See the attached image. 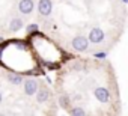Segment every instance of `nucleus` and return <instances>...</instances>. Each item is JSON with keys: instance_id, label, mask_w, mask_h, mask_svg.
Masks as SVG:
<instances>
[{"instance_id": "nucleus-1", "label": "nucleus", "mask_w": 128, "mask_h": 116, "mask_svg": "<svg viewBox=\"0 0 128 116\" xmlns=\"http://www.w3.org/2000/svg\"><path fill=\"white\" fill-rule=\"evenodd\" d=\"M89 39L86 38V36H83V35H77V36H74L72 38V41H71V47L76 50V51H80V53H84V51H88L89 50Z\"/></svg>"}, {"instance_id": "nucleus-2", "label": "nucleus", "mask_w": 128, "mask_h": 116, "mask_svg": "<svg viewBox=\"0 0 128 116\" xmlns=\"http://www.w3.org/2000/svg\"><path fill=\"white\" fill-rule=\"evenodd\" d=\"M23 86H24V94H26L27 96H32V95H35V92L38 90L39 83H38V80H36V78L29 77V78L23 80Z\"/></svg>"}, {"instance_id": "nucleus-3", "label": "nucleus", "mask_w": 128, "mask_h": 116, "mask_svg": "<svg viewBox=\"0 0 128 116\" xmlns=\"http://www.w3.org/2000/svg\"><path fill=\"white\" fill-rule=\"evenodd\" d=\"M104 36H106V35H104V30H102V29L94 27V29H90L88 39H89V42H92V44H101V42L104 41Z\"/></svg>"}, {"instance_id": "nucleus-4", "label": "nucleus", "mask_w": 128, "mask_h": 116, "mask_svg": "<svg viewBox=\"0 0 128 116\" xmlns=\"http://www.w3.org/2000/svg\"><path fill=\"white\" fill-rule=\"evenodd\" d=\"M38 12L42 17H48L53 12V2L51 0H39L38 2Z\"/></svg>"}, {"instance_id": "nucleus-5", "label": "nucleus", "mask_w": 128, "mask_h": 116, "mask_svg": "<svg viewBox=\"0 0 128 116\" xmlns=\"http://www.w3.org/2000/svg\"><path fill=\"white\" fill-rule=\"evenodd\" d=\"M94 95H95V98H96L100 102H102V104H106V102L110 101V90H108L107 88H104V86L96 88V89L94 90Z\"/></svg>"}, {"instance_id": "nucleus-6", "label": "nucleus", "mask_w": 128, "mask_h": 116, "mask_svg": "<svg viewBox=\"0 0 128 116\" xmlns=\"http://www.w3.org/2000/svg\"><path fill=\"white\" fill-rule=\"evenodd\" d=\"M33 9H35V2H33V0H20V3H18V11H20L23 15L32 14Z\"/></svg>"}, {"instance_id": "nucleus-7", "label": "nucleus", "mask_w": 128, "mask_h": 116, "mask_svg": "<svg viewBox=\"0 0 128 116\" xmlns=\"http://www.w3.org/2000/svg\"><path fill=\"white\" fill-rule=\"evenodd\" d=\"M35 95H36V101L39 104H44V102H47L50 100V90L47 88H44V86L38 88V90L35 92Z\"/></svg>"}, {"instance_id": "nucleus-8", "label": "nucleus", "mask_w": 128, "mask_h": 116, "mask_svg": "<svg viewBox=\"0 0 128 116\" xmlns=\"http://www.w3.org/2000/svg\"><path fill=\"white\" fill-rule=\"evenodd\" d=\"M23 20L21 18H12L9 23V30L11 32H18L20 29H23Z\"/></svg>"}, {"instance_id": "nucleus-9", "label": "nucleus", "mask_w": 128, "mask_h": 116, "mask_svg": "<svg viewBox=\"0 0 128 116\" xmlns=\"http://www.w3.org/2000/svg\"><path fill=\"white\" fill-rule=\"evenodd\" d=\"M6 78H8V82L12 83V84H21L23 80H24L21 74H15V72H9V74L6 76Z\"/></svg>"}, {"instance_id": "nucleus-10", "label": "nucleus", "mask_w": 128, "mask_h": 116, "mask_svg": "<svg viewBox=\"0 0 128 116\" xmlns=\"http://www.w3.org/2000/svg\"><path fill=\"white\" fill-rule=\"evenodd\" d=\"M70 113H71L72 116H84V114H86L84 108H83V107H80V106L71 107V108H70Z\"/></svg>"}, {"instance_id": "nucleus-11", "label": "nucleus", "mask_w": 128, "mask_h": 116, "mask_svg": "<svg viewBox=\"0 0 128 116\" xmlns=\"http://www.w3.org/2000/svg\"><path fill=\"white\" fill-rule=\"evenodd\" d=\"M59 104H60V107H63V108H68L70 104H71L70 96H68V95H60V96H59Z\"/></svg>"}, {"instance_id": "nucleus-12", "label": "nucleus", "mask_w": 128, "mask_h": 116, "mask_svg": "<svg viewBox=\"0 0 128 116\" xmlns=\"http://www.w3.org/2000/svg\"><path fill=\"white\" fill-rule=\"evenodd\" d=\"M36 29H38L36 24H29L27 26V32H36Z\"/></svg>"}, {"instance_id": "nucleus-13", "label": "nucleus", "mask_w": 128, "mask_h": 116, "mask_svg": "<svg viewBox=\"0 0 128 116\" xmlns=\"http://www.w3.org/2000/svg\"><path fill=\"white\" fill-rule=\"evenodd\" d=\"M95 56H96V57H106L107 54H106V53H98V54H95Z\"/></svg>"}, {"instance_id": "nucleus-14", "label": "nucleus", "mask_w": 128, "mask_h": 116, "mask_svg": "<svg viewBox=\"0 0 128 116\" xmlns=\"http://www.w3.org/2000/svg\"><path fill=\"white\" fill-rule=\"evenodd\" d=\"M2 100H3V95H2V92H0V104H2Z\"/></svg>"}, {"instance_id": "nucleus-15", "label": "nucleus", "mask_w": 128, "mask_h": 116, "mask_svg": "<svg viewBox=\"0 0 128 116\" xmlns=\"http://www.w3.org/2000/svg\"><path fill=\"white\" fill-rule=\"evenodd\" d=\"M2 41H3V38H2V36H0V42H2Z\"/></svg>"}, {"instance_id": "nucleus-16", "label": "nucleus", "mask_w": 128, "mask_h": 116, "mask_svg": "<svg viewBox=\"0 0 128 116\" xmlns=\"http://www.w3.org/2000/svg\"><path fill=\"white\" fill-rule=\"evenodd\" d=\"M122 2H124V3H126V2H128V0H122Z\"/></svg>"}]
</instances>
